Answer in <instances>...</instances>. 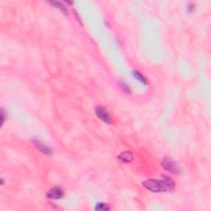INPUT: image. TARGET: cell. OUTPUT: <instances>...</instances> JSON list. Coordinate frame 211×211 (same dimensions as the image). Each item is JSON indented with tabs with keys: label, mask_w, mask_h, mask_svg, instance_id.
Segmentation results:
<instances>
[{
	"label": "cell",
	"mask_w": 211,
	"mask_h": 211,
	"mask_svg": "<svg viewBox=\"0 0 211 211\" xmlns=\"http://www.w3.org/2000/svg\"><path fill=\"white\" fill-rule=\"evenodd\" d=\"M143 185L153 192H168L173 191L175 187L174 182L168 177H164L162 180H147Z\"/></svg>",
	"instance_id": "cell-1"
},
{
	"label": "cell",
	"mask_w": 211,
	"mask_h": 211,
	"mask_svg": "<svg viewBox=\"0 0 211 211\" xmlns=\"http://www.w3.org/2000/svg\"><path fill=\"white\" fill-rule=\"evenodd\" d=\"M162 167L165 170L168 171L169 173H172L173 174H180V173H181L179 167L177 166V164L173 161V159H171L170 158H168V157H166L163 159Z\"/></svg>",
	"instance_id": "cell-2"
},
{
	"label": "cell",
	"mask_w": 211,
	"mask_h": 211,
	"mask_svg": "<svg viewBox=\"0 0 211 211\" xmlns=\"http://www.w3.org/2000/svg\"><path fill=\"white\" fill-rule=\"evenodd\" d=\"M96 115L98 118L101 119L102 121L107 123V124H111V118L110 116L109 113L107 110L105 109L104 107H97L95 110Z\"/></svg>",
	"instance_id": "cell-3"
},
{
	"label": "cell",
	"mask_w": 211,
	"mask_h": 211,
	"mask_svg": "<svg viewBox=\"0 0 211 211\" xmlns=\"http://www.w3.org/2000/svg\"><path fill=\"white\" fill-rule=\"evenodd\" d=\"M47 196L49 199H53V200H59L61 199L64 196V191L61 188L59 187H53L48 191Z\"/></svg>",
	"instance_id": "cell-4"
},
{
	"label": "cell",
	"mask_w": 211,
	"mask_h": 211,
	"mask_svg": "<svg viewBox=\"0 0 211 211\" xmlns=\"http://www.w3.org/2000/svg\"><path fill=\"white\" fill-rule=\"evenodd\" d=\"M32 143H34V145L36 146L37 149L40 151V152L43 153L46 155H51L52 154V151L50 149V148L47 147L46 144H44L43 143H41V141L37 140V139H33L32 140Z\"/></svg>",
	"instance_id": "cell-5"
},
{
	"label": "cell",
	"mask_w": 211,
	"mask_h": 211,
	"mask_svg": "<svg viewBox=\"0 0 211 211\" xmlns=\"http://www.w3.org/2000/svg\"><path fill=\"white\" fill-rule=\"evenodd\" d=\"M118 158L123 163H129L133 160V155L130 152H124L118 157Z\"/></svg>",
	"instance_id": "cell-6"
},
{
	"label": "cell",
	"mask_w": 211,
	"mask_h": 211,
	"mask_svg": "<svg viewBox=\"0 0 211 211\" xmlns=\"http://www.w3.org/2000/svg\"><path fill=\"white\" fill-rule=\"evenodd\" d=\"M50 4L52 5L53 7H55V8H57V9H59V11H61L64 14L68 13V11H67V9H66V8L64 7V5L62 4V3H60L56 2V1H50Z\"/></svg>",
	"instance_id": "cell-7"
},
{
	"label": "cell",
	"mask_w": 211,
	"mask_h": 211,
	"mask_svg": "<svg viewBox=\"0 0 211 211\" xmlns=\"http://www.w3.org/2000/svg\"><path fill=\"white\" fill-rule=\"evenodd\" d=\"M133 75H134V77L136 78V79H138V81H140L143 84H147V80H146V78L144 77H143V75L141 74L139 72H137V71H133Z\"/></svg>",
	"instance_id": "cell-8"
},
{
	"label": "cell",
	"mask_w": 211,
	"mask_h": 211,
	"mask_svg": "<svg viewBox=\"0 0 211 211\" xmlns=\"http://www.w3.org/2000/svg\"><path fill=\"white\" fill-rule=\"evenodd\" d=\"M111 209L109 206V204H106V203H99L96 205L95 209L96 210H102V211H106L109 210Z\"/></svg>",
	"instance_id": "cell-9"
},
{
	"label": "cell",
	"mask_w": 211,
	"mask_h": 211,
	"mask_svg": "<svg viewBox=\"0 0 211 211\" xmlns=\"http://www.w3.org/2000/svg\"><path fill=\"white\" fill-rule=\"evenodd\" d=\"M120 85H121V88H122V89L123 90H124V91L125 92V93H129V92H130V90H129V87L127 86V85H126V84L125 83H122L120 84Z\"/></svg>",
	"instance_id": "cell-10"
},
{
	"label": "cell",
	"mask_w": 211,
	"mask_h": 211,
	"mask_svg": "<svg viewBox=\"0 0 211 211\" xmlns=\"http://www.w3.org/2000/svg\"><path fill=\"white\" fill-rule=\"evenodd\" d=\"M6 118H7V116H4V111H3V109H2L1 110V120H2V125H3L4 120Z\"/></svg>",
	"instance_id": "cell-11"
}]
</instances>
